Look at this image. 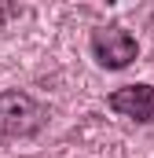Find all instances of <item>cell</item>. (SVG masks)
<instances>
[{"instance_id": "obj_1", "label": "cell", "mask_w": 154, "mask_h": 158, "mask_svg": "<svg viewBox=\"0 0 154 158\" xmlns=\"http://www.w3.org/2000/svg\"><path fill=\"white\" fill-rule=\"evenodd\" d=\"M40 125H44V107L30 92H18V88L0 92V136L7 140L33 136Z\"/></svg>"}, {"instance_id": "obj_2", "label": "cell", "mask_w": 154, "mask_h": 158, "mask_svg": "<svg viewBox=\"0 0 154 158\" xmlns=\"http://www.w3.org/2000/svg\"><path fill=\"white\" fill-rule=\"evenodd\" d=\"M92 55L107 70H125L140 55V44H136V37L125 26H99L92 33Z\"/></svg>"}, {"instance_id": "obj_3", "label": "cell", "mask_w": 154, "mask_h": 158, "mask_svg": "<svg viewBox=\"0 0 154 158\" xmlns=\"http://www.w3.org/2000/svg\"><path fill=\"white\" fill-rule=\"evenodd\" d=\"M110 110L132 121H151L154 118V85H125L110 92Z\"/></svg>"}, {"instance_id": "obj_4", "label": "cell", "mask_w": 154, "mask_h": 158, "mask_svg": "<svg viewBox=\"0 0 154 158\" xmlns=\"http://www.w3.org/2000/svg\"><path fill=\"white\" fill-rule=\"evenodd\" d=\"M15 15H18V7H15V4H0V26H4L7 19H15Z\"/></svg>"}]
</instances>
